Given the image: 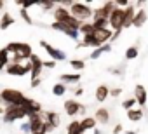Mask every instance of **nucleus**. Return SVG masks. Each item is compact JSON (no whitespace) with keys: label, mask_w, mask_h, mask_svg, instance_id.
Returning <instances> with one entry per match:
<instances>
[{"label":"nucleus","mask_w":148,"mask_h":134,"mask_svg":"<svg viewBox=\"0 0 148 134\" xmlns=\"http://www.w3.org/2000/svg\"><path fill=\"white\" fill-rule=\"evenodd\" d=\"M25 99L26 96L18 89L7 87V89H2V92H0V103H4L5 106H21Z\"/></svg>","instance_id":"1"},{"label":"nucleus","mask_w":148,"mask_h":134,"mask_svg":"<svg viewBox=\"0 0 148 134\" xmlns=\"http://www.w3.org/2000/svg\"><path fill=\"white\" fill-rule=\"evenodd\" d=\"M68 11H70V14L73 18H75L77 21H80V23H87L92 18V9L86 2H73Z\"/></svg>","instance_id":"2"},{"label":"nucleus","mask_w":148,"mask_h":134,"mask_svg":"<svg viewBox=\"0 0 148 134\" xmlns=\"http://www.w3.org/2000/svg\"><path fill=\"white\" fill-rule=\"evenodd\" d=\"M5 51H7L9 54H12V56H19V57H23L25 61H28L30 56L33 54L32 45H30V44H25V42H11V44L5 45Z\"/></svg>","instance_id":"3"},{"label":"nucleus","mask_w":148,"mask_h":134,"mask_svg":"<svg viewBox=\"0 0 148 134\" xmlns=\"http://www.w3.org/2000/svg\"><path fill=\"white\" fill-rule=\"evenodd\" d=\"M21 118H26V111L21 108V106H5L4 108V115H2V120L5 124H12L16 120H21Z\"/></svg>","instance_id":"4"},{"label":"nucleus","mask_w":148,"mask_h":134,"mask_svg":"<svg viewBox=\"0 0 148 134\" xmlns=\"http://www.w3.org/2000/svg\"><path fill=\"white\" fill-rule=\"evenodd\" d=\"M30 70H32V64H30L28 61L23 63V64L9 63V64H7V68H5L7 75H12V77H25L26 73H30Z\"/></svg>","instance_id":"5"},{"label":"nucleus","mask_w":148,"mask_h":134,"mask_svg":"<svg viewBox=\"0 0 148 134\" xmlns=\"http://www.w3.org/2000/svg\"><path fill=\"white\" fill-rule=\"evenodd\" d=\"M40 44V47L42 49H45V52L49 54V57L52 59V61H66V54H64V51H61V49H58V47H52L51 44H47L45 40H40L38 42Z\"/></svg>","instance_id":"6"},{"label":"nucleus","mask_w":148,"mask_h":134,"mask_svg":"<svg viewBox=\"0 0 148 134\" xmlns=\"http://www.w3.org/2000/svg\"><path fill=\"white\" fill-rule=\"evenodd\" d=\"M113 9H115V2L108 0V2H105L101 7L92 9V19H108Z\"/></svg>","instance_id":"7"},{"label":"nucleus","mask_w":148,"mask_h":134,"mask_svg":"<svg viewBox=\"0 0 148 134\" xmlns=\"http://www.w3.org/2000/svg\"><path fill=\"white\" fill-rule=\"evenodd\" d=\"M21 108L26 111V118H30V117H33V115H40V113L44 111V110H42V105H40L38 101L32 99V98H26L25 103L21 105Z\"/></svg>","instance_id":"8"},{"label":"nucleus","mask_w":148,"mask_h":134,"mask_svg":"<svg viewBox=\"0 0 148 134\" xmlns=\"http://www.w3.org/2000/svg\"><path fill=\"white\" fill-rule=\"evenodd\" d=\"M28 63L32 64V70H30V79L33 80V79L40 77L42 70H44V64H42V59H40V57H38L37 54H32V56H30V59H28Z\"/></svg>","instance_id":"9"},{"label":"nucleus","mask_w":148,"mask_h":134,"mask_svg":"<svg viewBox=\"0 0 148 134\" xmlns=\"http://www.w3.org/2000/svg\"><path fill=\"white\" fill-rule=\"evenodd\" d=\"M134 99H136V105H139V108H145V106H146L148 94H146V89H145V85H141V84H136V87H134Z\"/></svg>","instance_id":"10"},{"label":"nucleus","mask_w":148,"mask_h":134,"mask_svg":"<svg viewBox=\"0 0 148 134\" xmlns=\"http://www.w3.org/2000/svg\"><path fill=\"white\" fill-rule=\"evenodd\" d=\"M63 106H64L66 115H70V117L79 115V113H80V110L84 108V105H80V103H79V101H75V99H66Z\"/></svg>","instance_id":"11"},{"label":"nucleus","mask_w":148,"mask_h":134,"mask_svg":"<svg viewBox=\"0 0 148 134\" xmlns=\"http://www.w3.org/2000/svg\"><path fill=\"white\" fill-rule=\"evenodd\" d=\"M112 30L110 28H101V30H94V33H92V37L103 45V44H110V38H112Z\"/></svg>","instance_id":"12"},{"label":"nucleus","mask_w":148,"mask_h":134,"mask_svg":"<svg viewBox=\"0 0 148 134\" xmlns=\"http://www.w3.org/2000/svg\"><path fill=\"white\" fill-rule=\"evenodd\" d=\"M42 118H44V122H47V124L52 125L54 129L59 127V124H61V117L58 115V111H52V110H49V111H42Z\"/></svg>","instance_id":"13"},{"label":"nucleus","mask_w":148,"mask_h":134,"mask_svg":"<svg viewBox=\"0 0 148 134\" xmlns=\"http://www.w3.org/2000/svg\"><path fill=\"white\" fill-rule=\"evenodd\" d=\"M134 14H136V7L131 4L129 7L124 9V19H122V30L124 28H129L132 26V19H134Z\"/></svg>","instance_id":"14"},{"label":"nucleus","mask_w":148,"mask_h":134,"mask_svg":"<svg viewBox=\"0 0 148 134\" xmlns=\"http://www.w3.org/2000/svg\"><path fill=\"white\" fill-rule=\"evenodd\" d=\"M52 16H54V21L56 23H64L71 14H70V11L66 9V7H61V5H58L54 11H52Z\"/></svg>","instance_id":"15"},{"label":"nucleus","mask_w":148,"mask_h":134,"mask_svg":"<svg viewBox=\"0 0 148 134\" xmlns=\"http://www.w3.org/2000/svg\"><path fill=\"white\" fill-rule=\"evenodd\" d=\"M146 19H148L146 11H145V9H138L136 14H134V19H132V26H134V28H141V26L146 23Z\"/></svg>","instance_id":"16"},{"label":"nucleus","mask_w":148,"mask_h":134,"mask_svg":"<svg viewBox=\"0 0 148 134\" xmlns=\"http://www.w3.org/2000/svg\"><path fill=\"white\" fill-rule=\"evenodd\" d=\"M94 120L98 124H108L110 122V111H108V108H98L94 111Z\"/></svg>","instance_id":"17"},{"label":"nucleus","mask_w":148,"mask_h":134,"mask_svg":"<svg viewBox=\"0 0 148 134\" xmlns=\"http://www.w3.org/2000/svg\"><path fill=\"white\" fill-rule=\"evenodd\" d=\"M80 127H82V132L86 134L87 131H94L98 127V122L94 120V117H84L80 120Z\"/></svg>","instance_id":"18"},{"label":"nucleus","mask_w":148,"mask_h":134,"mask_svg":"<svg viewBox=\"0 0 148 134\" xmlns=\"http://www.w3.org/2000/svg\"><path fill=\"white\" fill-rule=\"evenodd\" d=\"M77 47H79V49H80V47H94V49H98V47H101V44H99L92 35H86L84 40L77 44Z\"/></svg>","instance_id":"19"},{"label":"nucleus","mask_w":148,"mask_h":134,"mask_svg":"<svg viewBox=\"0 0 148 134\" xmlns=\"http://www.w3.org/2000/svg\"><path fill=\"white\" fill-rule=\"evenodd\" d=\"M82 79V75L80 73H63L61 77H59V80H61V84H77L79 80Z\"/></svg>","instance_id":"20"},{"label":"nucleus","mask_w":148,"mask_h":134,"mask_svg":"<svg viewBox=\"0 0 148 134\" xmlns=\"http://www.w3.org/2000/svg\"><path fill=\"white\" fill-rule=\"evenodd\" d=\"M11 63V54L5 51V47L0 49V72L7 68V64Z\"/></svg>","instance_id":"21"},{"label":"nucleus","mask_w":148,"mask_h":134,"mask_svg":"<svg viewBox=\"0 0 148 134\" xmlns=\"http://www.w3.org/2000/svg\"><path fill=\"white\" fill-rule=\"evenodd\" d=\"M66 134H84L80 127V120H71L66 127Z\"/></svg>","instance_id":"22"},{"label":"nucleus","mask_w":148,"mask_h":134,"mask_svg":"<svg viewBox=\"0 0 148 134\" xmlns=\"http://www.w3.org/2000/svg\"><path fill=\"white\" fill-rule=\"evenodd\" d=\"M143 110L141 108H132V110H127V118L131 120V122H139L141 118H143Z\"/></svg>","instance_id":"23"},{"label":"nucleus","mask_w":148,"mask_h":134,"mask_svg":"<svg viewBox=\"0 0 148 134\" xmlns=\"http://www.w3.org/2000/svg\"><path fill=\"white\" fill-rule=\"evenodd\" d=\"M14 25V18L9 14V12H4L2 14V19H0V30H7L9 26Z\"/></svg>","instance_id":"24"},{"label":"nucleus","mask_w":148,"mask_h":134,"mask_svg":"<svg viewBox=\"0 0 148 134\" xmlns=\"http://www.w3.org/2000/svg\"><path fill=\"white\" fill-rule=\"evenodd\" d=\"M110 51H112V44H103L101 47L94 49V51L91 52V56H89V57H91V59H98L103 52H110Z\"/></svg>","instance_id":"25"},{"label":"nucleus","mask_w":148,"mask_h":134,"mask_svg":"<svg viewBox=\"0 0 148 134\" xmlns=\"http://www.w3.org/2000/svg\"><path fill=\"white\" fill-rule=\"evenodd\" d=\"M94 96H96V99H98L99 103H103V101L110 96V89H108L106 85H99V87L96 89V94H94Z\"/></svg>","instance_id":"26"},{"label":"nucleus","mask_w":148,"mask_h":134,"mask_svg":"<svg viewBox=\"0 0 148 134\" xmlns=\"http://www.w3.org/2000/svg\"><path fill=\"white\" fill-rule=\"evenodd\" d=\"M79 33L84 35V37H86V35H92V33H94V26H92V23H89V21H87V23H82L80 28H79Z\"/></svg>","instance_id":"27"},{"label":"nucleus","mask_w":148,"mask_h":134,"mask_svg":"<svg viewBox=\"0 0 148 134\" xmlns=\"http://www.w3.org/2000/svg\"><path fill=\"white\" fill-rule=\"evenodd\" d=\"M138 54H139L138 45H131V47H127V49H125V59H127V61L136 59V57H138Z\"/></svg>","instance_id":"28"},{"label":"nucleus","mask_w":148,"mask_h":134,"mask_svg":"<svg viewBox=\"0 0 148 134\" xmlns=\"http://www.w3.org/2000/svg\"><path fill=\"white\" fill-rule=\"evenodd\" d=\"M70 68L77 70V72H82V70L86 68V61H84V59H71V61H70Z\"/></svg>","instance_id":"29"},{"label":"nucleus","mask_w":148,"mask_h":134,"mask_svg":"<svg viewBox=\"0 0 148 134\" xmlns=\"http://www.w3.org/2000/svg\"><path fill=\"white\" fill-rule=\"evenodd\" d=\"M64 92H66V85L64 84H61V82H58V84H54L52 85V94L54 96H64Z\"/></svg>","instance_id":"30"},{"label":"nucleus","mask_w":148,"mask_h":134,"mask_svg":"<svg viewBox=\"0 0 148 134\" xmlns=\"http://www.w3.org/2000/svg\"><path fill=\"white\" fill-rule=\"evenodd\" d=\"M37 5H40L44 11H54L56 9V2H51V0H47V2H38Z\"/></svg>","instance_id":"31"},{"label":"nucleus","mask_w":148,"mask_h":134,"mask_svg":"<svg viewBox=\"0 0 148 134\" xmlns=\"http://www.w3.org/2000/svg\"><path fill=\"white\" fill-rule=\"evenodd\" d=\"M134 105H136V99H134V98H127V99L122 101V108H124V110H132Z\"/></svg>","instance_id":"32"},{"label":"nucleus","mask_w":148,"mask_h":134,"mask_svg":"<svg viewBox=\"0 0 148 134\" xmlns=\"http://www.w3.org/2000/svg\"><path fill=\"white\" fill-rule=\"evenodd\" d=\"M19 16H21V19L26 23V25H33V19H32V16L28 14V11H25V9H21L19 11Z\"/></svg>","instance_id":"33"},{"label":"nucleus","mask_w":148,"mask_h":134,"mask_svg":"<svg viewBox=\"0 0 148 134\" xmlns=\"http://www.w3.org/2000/svg\"><path fill=\"white\" fill-rule=\"evenodd\" d=\"M64 35L68 37V38H71V40H79V37H80V33H79V30H66L64 31Z\"/></svg>","instance_id":"34"},{"label":"nucleus","mask_w":148,"mask_h":134,"mask_svg":"<svg viewBox=\"0 0 148 134\" xmlns=\"http://www.w3.org/2000/svg\"><path fill=\"white\" fill-rule=\"evenodd\" d=\"M40 84H42V77H37V79H33V80L30 82V87H32V89H37Z\"/></svg>","instance_id":"35"},{"label":"nucleus","mask_w":148,"mask_h":134,"mask_svg":"<svg viewBox=\"0 0 148 134\" xmlns=\"http://www.w3.org/2000/svg\"><path fill=\"white\" fill-rule=\"evenodd\" d=\"M120 94H122V87H113V89H110V96L119 98Z\"/></svg>","instance_id":"36"},{"label":"nucleus","mask_w":148,"mask_h":134,"mask_svg":"<svg viewBox=\"0 0 148 134\" xmlns=\"http://www.w3.org/2000/svg\"><path fill=\"white\" fill-rule=\"evenodd\" d=\"M21 134H30V124H28V120L21 124Z\"/></svg>","instance_id":"37"},{"label":"nucleus","mask_w":148,"mask_h":134,"mask_svg":"<svg viewBox=\"0 0 148 134\" xmlns=\"http://www.w3.org/2000/svg\"><path fill=\"white\" fill-rule=\"evenodd\" d=\"M108 72L113 75H124V68H108Z\"/></svg>","instance_id":"38"},{"label":"nucleus","mask_w":148,"mask_h":134,"mask_svg":"<svg viewBox=\"0 0 148 134\" xmlns=\"http://www.w3.org/2000/svg\"><path fill=\"white\" fill-rule=\"evenodd\" d=\"M42 64H44V68H54V66H56V61H42Z\"/></svg>","instance_id":"39"},{"label":"nucleus","mask_w":148,"mask_h":134,"mask_svg":"<svg viewBox=\"0 0 148 134\" xmlns=\"http://www.w3.org/2000/svg\"><path fill=\"white\" fill-rule=\"evenodd\" d=\"M120 33H122V30H120V31H113V33H112V38H110V42H115V40L120 37Z\"/></svg>","instance_id":"40"},{"label":"nucleus","mask_w":148,"mask_h":134,"mask_svg":"<svg viewBox=\"0 0 148 134\" xmlns=\"http://www.w3.org/2000/svg\"><path fill=\"white\" fill-rule=\"evenodd\" d=\"M122 131H124V129H122V125H120V124H117V125L113 127V134H120Z\"/></svg>","instance_id":"41"},{"label":"nucleus","mask_w":148,"mask_h":134,"mask_svg":"<svg viewBox=\"0 0 148 134\" xmlns=\"http://www.w3.org/2000/svg\"><path fill=\"white\" fill-rule=\"evenodd\" d=\"M73 94H75V96H82V94H84V89H82V87H77Z\"/></svg>","instance_id":"42"},{"label":"nucleus","mask_w":148,"mask_h":134,"mask_svg":"<svg viewBox=\"0 0 148 134\" xmlns=\"http://www.w3.org/2000/svg\"><path fill=\"white\" fill-rule=\"evenodd\" d=\"M125 134H136V131H125Z\"/></svg>","instance_id":"43"},{"label":"nucleus","mask_w":148,"mask_h":134,"mask_svg":"<svg viewBox=\"0 0 148 134\" xmlns=\"http://www.w3.org/2000/svg\"><path fill=\"white\" fill-rule=\"evenodd\" d=\"M0 115H4V106L0 105Z\"/></svg>","instance_id":"44"},{"label":"nucleus","mask_w":148,"mask_h":134,"mask_svg":"<svg viewBox=\"0 0 148 134\" xmlns=\"http://www.w3.org/2000/svg\"><path fill=\"white\" fill-rule=\"evenodd\" d=\"M5 7V2H0V9H4Z\"/></svg>","instance_id":"45"}]
</instances>
